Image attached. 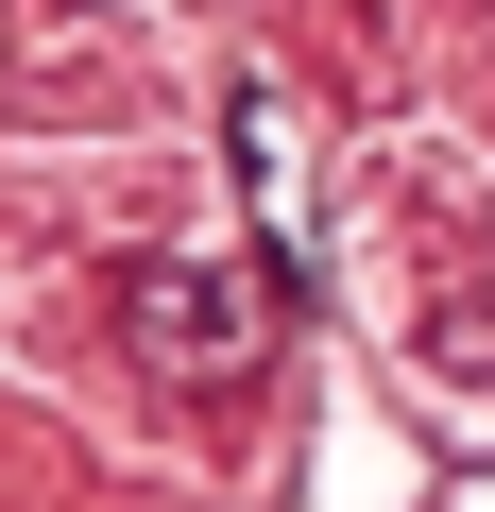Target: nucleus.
<instances>
[{
  "label": "nucleus",
  "instance_id": "f257e3e1",
  "mask_svg": "<svg viewBox=\"0 0 495 512\" xmlns=\"http://www.w3.org/2000/svg\"><path fill=\"white\" fill-rule=\"evenodd\" d=\"M120 325H137V359H239V291H222V256H137Z\"/></svg>",
  "mask_w": 495,
  "mask_h": 512
}]
</instances>
